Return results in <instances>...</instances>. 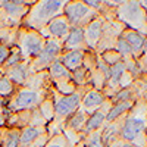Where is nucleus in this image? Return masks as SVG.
Masks as SVG:
<instances>
[{
    "mask_svg": "<svg viewBox=\"0 0 147 147\" xmlns=\"http://www.w3.org/2000/svg\"><path fill=\"white\" fill-rule=\"evenodd\" d=\"M110 107H112V100L110 99H106L105 103L96 110L94 113H91L85 122V127H84V137L87 134H91L94 131H99V129H103L105 124H106V116L109 113Z\"/></svg>",
    "mask_w": 147,
    "mask_h": 147,
    "instance_id": "11",
    "label": "nucleus"
},
{
    "mask_svg": "<svg viewBox=\"0 0 147 147\" xmlns=\"http://www.w3.org/2000/svg\"><path fill=\"white\" fill-rule=\"evenodd\" d=\"M2 74L6 78H9L12 82L16 85V87H22V85L27 82L28 77L31 75V74H30V63L21 62V63L12 66L9 69H5Z\"/></svg>",
    "mask_w": 147,
    "mask_h": 147,
    "instance_id": "15",
    "label": "nucleus"
},
{
    "mask_svg": "<svg viewBox=\"0 0 147 147\" xmlns=\"http://www.w3.org/2000/svg\"><path fill=\"white\" fill-rule=\"evenodd\" d=\"M62 52H63V43L62 41L52 40V38L46 40V44L43 47V50L40 52V55L30 62V74L47 71L52 66V63L59 59Z\"/></svg>",
    "mask_w": 147,
    "mask_h": 147,
    "instance_id": "8",
    "label": "nucleus"
},
{
    "mask_svg": "<svg viewBox=\"0 0 147 147\" xmlns=\"http://www.w3.org/2000/svg\"><path fill=\"white\" fill-rule=\"evenodd\" d=\"M21 129L2 128L0 129V147H21Z\"/></svg>",
    "mask_w": 147,
    "mask_h": 147,
    "instance_id": "20",
    "label": "nucleus"
},
{
    "mask_svg": "<svg viewBox=\"0 0 147 147\" xmlns=\"http://www.w3.org/2000/svg\"><path fill=\"white\" fill-rule=\"evenodd\" d=\"M21 147H22V146H21ZM27 147H32V146H27Z\"/></svg>",
    "mask_w": 147,
    "mask_h": 147,
    "instance_id": "39",
    "label": "nucleus"
},
{
    "mask_svg": "<svg viewBox=\"0 0 147 147\" xmlns=\"http://www.w3.org/2000/svg\"><path fill=\"white\" fill-rule=\"evenodd\" d=\"M52 88V87H50ZM38 109V112L41 113V116H43V119L47 122H52L53 119H55V105H53V97H52V93L49 94L46 99L41 102V105L37 107Z\"/></svg>",
    "mask_w": 147,
    "mask_h": 147,
    "instance_id": "23",
    "label": "nucleus"
},
{
    "mask_svg": "<svg viewBox=\"0 0 147 147\" xmlns=\"http://www.w3.org/2000/svg\"><path fill=\"white\" fill-rule=\"evenodd\" d=\"M72 50H88L84 38V28L72 27L66 40L63 41V52H72Z\"/></svg>",
    "mask_w": 147,
    "mask_h": 147,
    "instance_id": "16",
    "label": "nucleus"
},
{
    "mask_svg": "<svg viewBox=\"0 0 147 147\" xmlns=\"http://www.w3.org/2000/svg\"><path fill=\"white\" fill-rule=\"evenodd\" d=\"M44 44H46V38L38 31L25 28V27H19L16 47L19 49L24 62L30 63L32 59H35L43 50Z\"/></svg>",
    "mask_w": 147,
    "mask_h": 147,
    "instance_id": "5",
    "label": "nucleus"
},
{
    "mask_svg": "<svg viewBox=\"0 0 147 147\" xmlns=\"http://www.w3.org/2000/svg\"><path fill=\"white\" fill-rule=\"evenodd\" d=\"M50 94V88L49 90H40L28 87V85H22L18 87L13 96L10 97L6 103V107L10 112H19V110H34L37 109L41 102Z\"/></svg>",
    "mask_w": 147,
    "mask_h": 147,
    "instance_id": "4",
    "label": "nucleus"
},
{
    "mask_svg": "<svg viewBox=\"0 0 147 147\" xmlns=\"http://www.w3.org/2000/svg\"><path fill=\"white\" fill-rule=\"evenodd\" d=\"M16 85L12 82L9 78H6L5 75H2V78H0V97L5 100H9L12 96H13V93L16 91Z\"/></svg>",
    "mask_w": 147,
    "mask_h": 147,
    "instance_id": "25",
    "label": "nucleus"
},
{
    "mask_svg": "<svg viewBox=\"0 0 147 147\" xmlns=\"http://www.w3.org/2000/svg\"><path fill=\"white\" fill-rule=\"evenodd\" d=\"M49 77L52 81V87L63 96H69L72 93L77 91V85L74 84L72 78H71V71H68L62 63L56 60L52 63V66L47 69Z\"/></svg>",
    "mask_w": 147,
    "mask_h": 147,
    "instance_id": "9",
    "label": "nucleus"
},
{
    "mask_svg": "<svg viewBox=\"0 0 147 147\" xmlns=\"http://www.w3.org/2000/svg\"><path fill=\"white\" fill-rule=\"evenodd\" d=\"M100 57H102V60H103L107 66H112V65H115V63H118V62H121V60H122L121 55L115 50V49L103 52V53L100 55Z\"/></svg>",
    "mask_w": 147,
    "mask_h": 147,
    "instance_id": "29",
    "label": "nucleus"
},
{
    "mask_svg": "<svg viewBox=\"0 0 147 147\" xmlns=\"http://www.w3.org/2000/svg\"><path fill=\"white\" fill-rule=\"evenodd\" d=\"M107 147H136V146H132V144H129V143H127V141H124L122 138H118L116 141H113V143H110Z\"/></svg>",
    "mask_w": 147,
    "mask_h": 147,
    "instance_id": "33",
    "label": "nucleus"
},
{
    "mask_svg": "<svg viewBox=\"0 0 147 147\" xmlns=\"http://www.w3.org/2000/svg\"><path fill=\"white\" fill-rule=\"evenodd\" d=\"M2 27H3V25H2V24H0V28H2Z\"/></svg>",
    "mask_w": 147,
    "mask_h": 147,
    "instance_id": "40",
    "label": "nucleus"
},
{
    "mask_svg": "<svg viewBox=\"0 0 147 147\" xmlns=\"http://www.w3.org/2000/svg\"><path fill=\"white\" fill-rule=\"evenodd\" d=\"M18 30L19 28L15 27H2L0 28V43L7 49L15 47L18 40Z\"/></svg>",
    "mask_w": 147,
    "mask_h": 147,
    "instance_id": "22",
    "label": "nucleus"
},
{
    "mask_svg": "<svg viewBox=\"0 0 147 147\" xmlns=\"http://www.w3.org/2000/svg\"><path fill=\"white\" fill-rule=\"evenodd\" d=\"M82 146L84 147H106L103 143V138H102V129L87 134L82 138Z\"/></svg>",
    "mask_w": 147,
    "mask_h": 147,
    "instance_id": "26",
    "label": "nucleus"
},
{
    "mask_svg": "<svg viewBox=\"0 0 147 147\" xmlns=\"http://www.w3.org/2000/svg\"><path fill=\"white\" fill-rule=\"evenodd\" d=\"M116 19L125 28L134 30L143 35L147 32V12L137 0H121L115 9Z\"/></svg>",
    "mask_w": 147,
    "mask_h": 147,
    "instance_id": "3",
    "label": "nucleus"
},
{
    "mask_svg": "<svg viewBox=\"0 0 147 147\" xmlns=\"http://www.w3.org/2000/svg\"><path fill=\"white\" fill-rule=\"evenodd\" d=\"M21 62H24V59H22V55H21V52H19V49H18L16 46L12 47L10 52H9V56H7V59H6V62H5V66H3L2 72H3L5 69H9V68H12V66L21 63Z\"/></svg>",
    "mask_w": 147,
    "mask_h": 147,
    "instance_id": "27",
    "label": "nucleus"
},
{
    "mask_svg": "<svg viewBox=\"0 0 147 147\" xmlns=\"http://www.w3.org/2000/svg\"><path fill=\"white\" fill-rule=\"evenodd\" d=\"M103 25H105V18L99 13L90 24H87L84 27V38H85L87 49L96 50L97 44L100 41L102 32H103Z\"/></svg>",
    "mask_w": 147,
    "mask_h": 147,
    "instance_id": "12",
    "label": "nucleus"
},
{
    "mask_svg": "<svg viewBox=\"0 0 147 147\" xmlns=\"http://www.w3.org/2000/svg\"><path fill=\"white\" fill-rule=\"evenodd\" d=\"M134 103L136 102H115V103H112V107H110L109 113L106 116V124L113 122L122 116H127V113L131 110Z\"/></svg>",
    "mask_w": 147,
    "mask_h": 147,
    "instance_id": "21",
    "label": "nucleus"
},
{
    "mask_svg": "<svg viewBox=\"0 0 147 147\" xmlns=\"http://www.w3.org/2000/svg\"><path fill=\"white\" fill-rule=\"evenodd\" d=\"M2 75H3V74H2V72H0V78H2Z\"/></svg>",
    "mask_w": 147,
    "mask_h": 147,
    "instance_id": "38",
    "label": "nucleus"
},
{
    "mask_svg": "<svg viewBox=\"0 0 147 147\" xmlns=\"http://www.w3.org/2000/svg\"><path fill=\"white\" fill-rule=\"evenodd\" d=\"M44 134H47L46 125H34V124H30L28 127L21 129V136H19L21 146L22 147L32 146L40 137H43Z\"/></svg>",
    "mask_w": 147,
    "mask_h": 147,
    "instance_id": "17",
    "label": "nucleus"
},
{
    "mask_svg": "<svg viewBox=\"0 0 147 147\" xmlns=\"http://www.w3.org/2000/svg\"><path fill=\"white\" fill-rule=\"evenodd\" d=\"M134 77L131 75V74L128 72V71H125L124 74H122V77H121V80H119V87H121V90L122 88H128V87H131V85L134 84Z\"/></svg>",
    "mask_w": 147,
    "mask_h": 147,
    "instance_id": "31",
    "label": "nucleus"
},
{
    "mask_svg": "<svg viewBox=\"0 0 147 147\" xmlns=\"http://www.w3.org/2000/svg\"><path fill=\"white\" fill-rule=\"evenodd\" d=\"M65 0H37L30 6L21 27L41 31L53 18L63 13Z\"/></svg>",
    "mask_w": 147,
    "mask_h": 147,
    "instance_id": "2",
    "label": "nucleus"
},
{
    "mask_svg": "<svg viewBox=\"0 0 147 147\" xmlns=\"http://www.w3.org/2000/svg\"><path fill=\"white\" fill-rule=\"evenodd\" d=\"M75 147H84V146H82V141H81V143H78V144H77Z\"/></svg>",
    "mask_w": 147,
    "mask_h": 147,
    "instance_id": "36",
    "label": "nucleus"
},
{
    "mask_svg": "<svg viewBox=\"0 0 147 147\" xmlns=\"http://www.w3.org/2000/svg\"><path fill=\"white\" fill-rule=\"evenodd\" d=\"M44 147H72L68 141V138L63 136V134H57V136L49 138L47 144Z\"/></svg>",
    "mask_w": 147,
    "mask_h": 147,
    "instance_id": "30",
    "label": "nucleus"
},
{
    "mask_svg": "<svg viewBox=\"0 0 147 147\" xmlns=\"http://www.w3.org/2000/svg\"><path fill=\"white\" fill-rule=\"evenodd\" d=\"M9 52H10V49L5 47L2 43H0V72H2V69L5 66V62H6V59L9 56Z\"/></svg>",
    "mask_w": 147,
    "mask_h": 147,
    "instance_id": "32",
    "label": "nucleus"
},
{
    "mask_svg": "<svg viewBox=\"0 0 147 147\" xmlns=\"http://www.w3.org/2000/svg\"><path fill=\"white\" fill-rule=\"evenodd\" d=\"M137 65L140 68V77L137 80L143 81V82H147V40L144 43V50H143V55L140 56V59L137 60Z\"/></svg>",
    "mask_w": 147,
    "mask_h": 147,
    "instance_id": "28",
    "label": "nucleus"
},
{
    "mask_svg": "<svg viewBox=\"0 0 147 147\" xmlns=\"http://www.w3.org/2000/svg\"><path fill=\"white\" fill-rule=\"evenodd\" d=\"M6 103H7V100H5V99L0 97V113H2V110L6 107Z\"/></svg>",
    "mask_w": 147,
    "mask_h": 147,
    "instance_id": "34",
    "label": "nucleus"
},
{
    "mask_svg": "<svg viewBox=\"0 0 147 147\" xmlns=\"http://www.w3.org/2000/svg\"><path fill=\"white\" fill-rule=\"evenodd\" d=\"M84 53L85 50H72V52H62L59 56V62L62 63L68 71H74L80 66H82V62H84Z\"/></svg>",
    "mask_w": 147,
    "mask_h": 147,
    "instance_id": "18",
    "label": "nucleus"
},
{
    "mask_svg": "<svg viewBox=\"0 0 147 147\" xmlns=\"http://www.w3.org/2000/svg\"><path fill=\"white\" fill-rule=\"evenodd\" d=\"M71 78L77 87H85L90 84V72L84 66H80L71 72Z\"/></svg>",
    "mask_w": 147,
    "mask_h": 147,
    "instance_id": "24",
    "label": "nucleus"
},
{
    "mask_svg": "<svg viewBox=\"0 0 147 147\" xmlns=\"http://www.w3.org/2000/svg\"><path fill=\"white\" fill-rule=\"evenodd\" d=\"M119 137L136 147H147V102L144 96L138 97L127 113Z\"/></svg>",
    "mask_w": 147,
    "mask_h": 147,
    "instance_id": "1",
    "label": "nucleus"
},
{
    "mask_svg": "<svg viewBox=\"0 0 147 147\" xmlns=\"http://www.w3.org/2000/svg\"><path fill=\"white\" fill-rule=\"evenodd\" d=\"M71 28H72V27H71L69 21H68L66 16L62 13V15L53 18V19L40 31V34L44 37L46 40L52 38V40H57V41H62V43H63V41L66 40V37H68Z\"/></svg>",
    "mask_w": 147,
    "mask_h": 147,
    "instance_id": "10",
    "label": "nucleus"
},
{
    "mask_svg": "<svg viewBox=\"0 0 147 147\" xmlns=\"http://www.w3.org/2000/svg\"><path fill=\"white\" fill-rule=\"evenodd\" d=\"M121 37L129 46L132 57L136 59V60H138L140 56L143 55V50H144L146 35H143V34H140L137 31H134V30H129V28H124V31L121 32Z\"/></svg>",
    "mask_w": 147,
    "mask_h": 147,
    "instance_id": "14",
    "label": "nucleus"
},
{
    "mask_svg": "<svg viewBox=\"0 0 147 147\" xmlns=\"http://www.w3.org/2000/svg\"><path fill=\"white\" fill-rule=\"evenodd\" d=\"M63 15L69 21L71 27L84 28L99 15V12L91 9L87 3L81 2V0H68L63 6Z\"/></svg>",
    "mask_w": 147,
    "mask_h": 147,
    "instance_id": "7",
    "label": "nucleus"
},
{
    "mask_svg": "<svg viewBox=\"0 0 147 147\" xmlns=\"http://www.w3.org/2000/svg\"><path fill=\"white\" fill-rule=\"evenodd\" d=\"M144 99H146V102H147V90H146V93H144Z\"/></svg>",
    "mask_w": 147,
    "mask_h": 147,
    "instance_id": "37",
    "label": "nucleus"
},
{
    "mask_svg": "<svg viewBox=\"0 0 147 147\" xmlns=\"http://www.w3.org/2000/svg\"><path fill=\"white\" fill-rule=\"evenodd\" d=\"M140 3H141V6H143V7L146 9V12H147V0H141Z\"/></svg>",
    "mask_w": 147,
    "mask_h": 147,
    "instance_id": "35",
    "label": "nucleus"
},
{
    "mask_svg": "<svg viewBox=\"0 0 147 147\" xmlns=\"http://www.w3.org/2000/svg\"><path fill=\"white\" fill-rule=\"evenodd\" d=\"M32 119V110H19V112H12L7 118L6 127L15 128V129H24L31 124Z\"/></svg>",
    "mask_w": 147,
    "mask_h": 147,
    "instance_id": "19",
    "label": "nucleus"
},
{
    "mask_svg": "<svg viewBox=\"0 0 147 147\" xmlns=\"http://www.w3.org/2000/svg\"><path fill=\"white\" fill-rule=\"evenodd\" d=\"M105 100H106L105 94H103L102 91H99V90L93 88L91 85H90V87L87 88V91L84 93L82 99H81L80 109H81V110H84V112L90 116L91 113H94L96 110H97V109H99V107L105 103Z\"/></svg>",
    "mask_w": 147,
    "mask_h": 147,
    "instance_id": "13",
    "label": "nucleus"
},
{
    "mask_svg": "<svg viewBox=\"0 0 147 147\" xmlns=\"http://www.w3.org/2000/svg\"><path fill=\"white\" fill-rule=\"evenodd\" d=\"M31 5L32 2H25V0H2L0 2V24L3 27L19 28Z\"/></svg>",
    "mask_w": 147,
    "mask_h": 147,
    "instance_id": "6",
    "label": "nucleus"
}]
</instances>
